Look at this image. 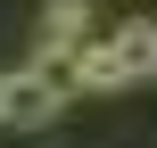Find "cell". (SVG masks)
Instances as JSON below:
<instances>
[{
	"label": "cell",
	"instance_id": "6da1fadb",
	"mask_svg": "<svg viewBox=\"0 0 157 148\" xmlns=\"http://www.w3.org/2000/svg\"><path fill=\"white\" fill-rule=\"evenodd\" d=\"M149 74H157V25L149 16H132V25H116V33L75 49V91H132Z\"/></svg>",
	"mask_w": 157,
	"mask_h": 148
},
{
	"label": "cell",
	"instance_id": "7a4b0ae2",
	"mask_svg": "<svg viewBox=\"0 0 157 148\" xmlns=\"http://www.w3.org/2000/svg\"><path fill=\"white\" fill-rule=\"evenodd\" d=\"M66 91H75V58H58V49H41L33 66H17V74H0V115H8V124H25V132H41V124H58V107H66Z\"/></svg>",
	"mask_w": 157,
	"mask_h": 148
},
{
	"label": "cell",
	"instance_id": "3957f363",
	"mask_svg": "<svg viewBox=\"0 0 157 148\" xmlns=\"http://www.w3.org/2000/svg\"><path fill=\"white\" fill-rule=\"evenodd\" d=\"M83 41H91V0H50V8H41V49L75 58Z\"/></svg>",
	"mask_w": 157,
	"mask_h": 148
},
{
	"label": "cell",
	"instance_id": "277c9868",
	"mask_svg": "<svg viewBox=\"0 0 157 148\" xmlns=\"http://www.w3.org/2000/svg\"><path fill=\"white\" fill-rule=\"evenodd\" d=\"M0 148H25V124H8V115H0Z\"/></svg>",
	"mask_w": 157,
	"mask_h": 148
}]
</instances>
